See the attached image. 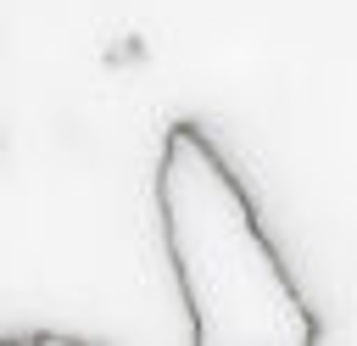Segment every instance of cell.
<instances>
[{
	"label": "cell",
	"mask_w": 357,
	"mask_h": 346,
	"mask_svg": "<svg viewBox=\"0 0 357 346\" xmlns=\"http://www.w3.org/2000/svg\"><path fill=\"white\" fill-rule=\"evenodd\" d=\"M156 218L195 346H318L324 329L307 296L201 123H173L162 134Z\"/></svg>",
	"instance_id": "6da1fadb"
}]
</instances>
